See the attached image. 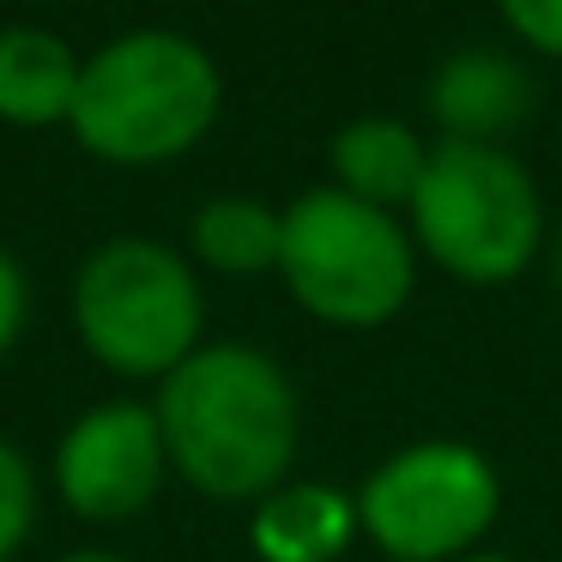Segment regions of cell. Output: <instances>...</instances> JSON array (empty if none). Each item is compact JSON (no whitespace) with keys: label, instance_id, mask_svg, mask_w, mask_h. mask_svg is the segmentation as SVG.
Segmentation results:
<instances>
[{"label":"cell","instance_id":"6da1fadb","mask_svg":"<svg viewBox=\"0 0 562 562\" xmlns=\"http://www.w3.org/2000/svg\"><path fill=\"white\" fill-rule=\"evenodd\" d=\"M158 429L170 472L212 502H260L284 484L303 441L296 387L255 345H200L176 375L158 381Z\"/></svg>","mask_w":562,"mask_h":562},{"label":"cell","instance_id":"7a4b0ae2","mask_svg":"<svg viewBox=\"0 0 562 562\" xmlns=\"http://www.w3.org/2000/svg\"><path fill=\"white\" fill-rule=\"evenodd\" d=\"M224 110V74L182 31H127L79 67L67 134L103 164L151 170L176 164L212 134Z\"/></svg>","mask_w":562,"mask_h":562},{"label":"cell","instance_id":"3957f363","mask_svg":"<svg viewBox=\"0 0 562 562\" xmlns=\"http://www.w3.org/2000/svg\"><path fill=\"white\" fill-rule=\"evenodd\" d=\"M412 243L460 284H508L538 260L550 224L526 164L502 146L441 139L412 194Z\"/></svg>","mask_w":562,"mask_h":562},{"label":"cell","instance_id":"277c9868","mask_svg":"<svg viewBox=\"0 0 562 562\" xmlns=\"http://www.w3.org/2000/svg\"><path fill=\"white\" fill-rule=\"evenodd\" d=\"M279 279L303 315L345 333L387 327L417 284V243L400 212L351 200L345 188H308L284 206Z\"/></svg>","mask_w":562,"mask_h":562},{"label":"cell","instance_id":"5b68a950","mask_svg":"<svg viewBox=\"0 0 562 562\" xmlns=\"http://www.w3.org/2000/svg\"><path fill=\"white\" fill-rule=\"evenodd\" d=\"M206 296L170 243L110 236L74 272V333L110 375L164 381L200 351Z\"/></svg>","mask_w":562,"mask_h":562},{"label":"cell","instance_id":"8992f818","mask_svg":"<svg viewBox=\"0 0 562 562\" xmlns=\"http://www.w3.org/2000/svg\"><path fill=\"white\" fill-rule=\"evenodd\" d=\"M502 514V472L472 441L393 448L357 490V526L393 562H453Z\"/></svg>","mask_w":562,"mask_h":562},{"label":"cell","instance_id":"52a82bcc","mask_svg":"<svg viewBox=\"0 0 562 562\" xmlns=\"http://www.w3.org/2000/svg\"><path fill=\"white\" fill-rule=\"evenodd\" d=\"M170 453H164L158 412L139 400H110L91 405L67 424L61 448H55V490L79 520H134L158 502Z\"/></svg>","mask_w":562,"mask_h":562},{"label":"cell","instance_id":"ba28073f","mask_svg":"<svg viewBox=\"0 0 562 562\" xmlns=\"http://www.w3.org/2000/svg\"><path fill=\"white\" fill-rule=\"evenodd\" d=\"M526 110H532V86H526L520 61L502 49H460L429 79V115L441 122V139L496 146L502 134L526 122Z\"/></svg>","mask_w":562,"mask_h":562},{"label":"cell","instance_id":"9c48e42d","mask_svg":"<svg viewBox=\"0 0 562 562\" xmlns=\"http://www.w3.org/2000/svg\"><path fill=\"white\" fill-rule=\"evenodd\" d=\"M357 532V496L333 484H279L248 514V544L260 562H333Z\"/></svg>","mask_w":562,"mask_h":562},{"label":"cell","instance_id":"30bf717a","mask_svg":"<svg viewBox=\"0 0 562 562\" xmlns=\"http://www.w3.org/2000/svg\"><path fill=\"white\" fill-rule=\"evenodd\" d=\"M327 164H333V188L393 212V206H412L417 182H424V164H429V146L400 115H357V122H345L333 134Z\"/></svg>","mask_w":562,"mask_h":562},{"label":"cell","instance_id":"8fae6325","mask_svg":"<svg viewBox=\"0 0 562 562\" xmlns=\"http://www.w3.org/2000/svg\"><path fill=\"white\" fill-rule=\"evenodd\" d=\"M86 55L67 49V37L43 25L0 31V122L7 127H67L79 98Z\"/></svg>","mask_w":562,"mask_h":562},{"label":"cell","instance_id":"7c38bea8","mask_svg":"<svg viewBox=\"0 0 562 562\" xmlns=\"http://www.w3.org/2000/svg\"><path fill=\"white\" fill-rule=\"evenodd\" d=\"M279 236H284V206H267V200H255V194H218L194 212V224H188L194 260L212 272H224V279L279 272Z\"/></svg>","mask_w":562,"mask_h":562},{"label":"cell","instance_id":"4fadbf2b","mask_svg":"<svg viewBox=\"0 0 562 562\" xmlns=\"http://www.w3.org/2000/svg\"><path fill=\"white\" fill-rule=\"evenodd\" d=\"M37 526V472L19 453V441L0 436V562H13Z\"/></svg>","mask_w":562,"mask_h":562},{"label":"cell","instance_id":"5bb4252c","mask_svg":"<svg viewBox=\"0 0 562 562\" xmlns=\"http://www.w3.org/2000/svg\"><path fill=\"white\" fill-rule=\"evenodd\" d=\"M508 31L538 55H557L562 61V0H496Z\"/></svg>","mask_w":562,"mask_h":562},{"label":"cell","instance_id":"9a60e30c","mask_svg":"<svg viewBox=\"0 0 562 562\" xmlns=\"http://www.w3.org/2000/svg\"><path fill=\"white\" fill-rule=\"evenodd\" d=\"M25 315H31V279H25V267H19L13 248L0 243V357L19 345Z\"/></svg>","mask_w":562,"mask_h":562},{"label":"cell","instance_id":"2e32d148","mask_svg":"<svg viewBox=\"0 0 562 562\" xmlns=\"http://www.w3.org/2000/svg\"><path fill=\"white\" fill-rule=\"evenodd\" d=\"M550 279H557V291H562V218H557V236H550Z\"/></svg>","mask_w":562,"mask_h":562},{"label":"cell","instance_id":"e0dca14e","mask_svg":"<svg viewBox=\"0 0 562 562\" xmlns=\"http://www.w3.org/2000/svg\"><path fill=\"white\" fill-rule=\"evenodd\" d=\"M61 562H127V557H115V550H67Z\"/></svg>","mask_w":562,"mask_h":562},{"label":"cell","instance_id":"ac0fdd59","mask_svg":"<svg viewBox=\"0 0 562 562\" xmlns=\"http://www.w3.org/2000/svg\"><path fill=\"white\" fill-rule=\"evenodd\" d=\"M453 562H514L508 550H465V557H453Z\"/></svg>","mask_w":562,"mask_h":562}]
</instances>
